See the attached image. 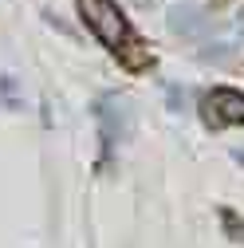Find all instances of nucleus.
Here are the masks:
<instances>
[{"instance_id": "f257e3e1", "label": "nucleus", "mask_w": 244, "mask_h": 248, "mask_svg": "<svg viewBox=\"0 0 244 248\" xmlns=\"http://www.w3.org/2000/svg\"><path fill=\"white\" fill-rule=\"evenodd\" d=\"M79 12L87 20V28L110 51H118L122 44H126V20H122V12L114 8V0H79Z\"/></svg>"}, {"instance_id": "f03ea898", "label": "nucleus", "mask_w": 244, "mask_h": 248, "mask_svg": "<svg viewBox=\"0 0 244 248\" xmlns=\"http://www.w3.org/2000/svg\"><path fill=\"white\" fill-rule=\"evenodd\" d=\"M201 118H205V126H213V130L232 126V122H244V95L240 91H229V87L209 91L205 103H201Z\"/></svg>"}, {"instance_id": "7ed1b4c3", "label": "nucleus", "mask_w": 244, "mask_h": 248, "mask_svg": "<svg viewBox=\"0 0 244 248\" xmlns=\"http://www.w3.org/2000/svg\"><path fill=\"white\" fill-rule=\"evenodd\" d=\"M99 122H103V138L107 146L122 142V138H130L134 130V110H130V99L126 95H107L99 103Z\"/></svg>"}, {"instance_id": "20e7f679", "label": "nucleus", "mask_w": 244, "mask_h": 248, "mask_svg": "<svg viewBox=\"0 0 244 248\" xmlns=\"http://www.w3.org/2000/svg\"><path fill=\"white\" fill-rule=\"evenodd\" d=\"M166 24H169V32L181 36V40H201L209 32V16L201 8H193V4H173Z\"/></svg>"}, {"instance_id": "39448f33", "label": "nucleus", "mask_w": 244, "mask_h": 248, "mask_svg": "<svg viewBox=\"0 0 244 248\" xmlns=\"http://www.w3.org/2000/svg\"><path fill=\"white\" fill-rule=\"evenodd\" d=\"M118 55L126 59V63H130L134 71H138V67H150V55H146V47H142L138 40H126V44L118 47Z\"/></svg>"}, {"instance_id": "423d86ee", "label": "nucleus", "mask_w": 244, "mask_h": 248, "mask_svg": "<svg viewBox=\"0 0 244 248\" xmlns=\"http://www.w3.org/2000/svg\"><path fill=\"white\" fill-rule=\"evenodd\" d=\"M225 225H229V229H232V232H229V236H232V240H244V225H240V221H236V217H232V213H225Z\"/></svg>"}, {"instance_id": "0eeeda50", "label": "nucleus", "mask_w": 244, "mask_h": 248, "mask_svg": "<svg viewBox=\"0 0 244 248\" xmlns=\"http://www.w3.org/2000/svg\"><path fill=\"white\" fill-rule=\"evenodd\" d=\"M134 4H150V0H134Z\"/></svg>"}]
</instances>
